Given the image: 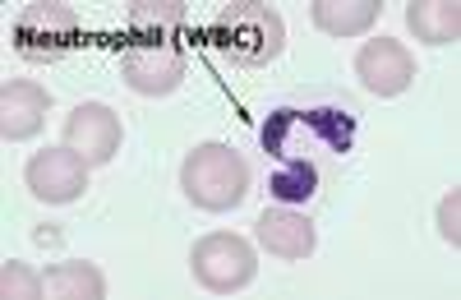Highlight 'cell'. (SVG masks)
<instances>
[{
	"label": "cell",
	"mask_w": 461,
	"mask_h": 300,
	"mask_svg": "<svg viewBox=\"0 0 461 300\" xmlns=\"http://www.w3.org/2000/svg\"><path fill=\"white\" fill-rule=\"evenodd\" d=\"M47 106H51V93L32 79H5V93H0V134L10 143L19 139H32L47 121Z\"/></svg>",
	"instance_id": "8fae6325"
},
{
	"label": "cell",
	"mask_w": 461,
	"mask_h": 300,
	"mask_svg": "<svg viewBox=\"0 0 461 300\" xmlns=\"http://www.w3.org/2000/svg\"><path fill=\"white\" fill-rule=\"evenodd\" d=\"M189 273H194V282L212 295H230V291H245L258 273L254 264V245L230 236V232H212L203 236L194 250H189Z\"/></svg>",
	"instance_id": "277c9868"
},
{
	"label": "cell",
	"mask_w": 461,
	"mask_h": 300,
	"mask_svg": "<svg viewBox=\"0 0 461 300\" xmlns=\"http://www.w3.org/2000/svg\"><path fill=\"white\" fill-rule=\"evenodd\" d=\"M185 69H189V56L180 42H167V47H130L125 60H121V74H125V84L143 97H167L180 88L185 79Z\"/></svg>",
	"instance_id": "ba28073f"
},
{
	"label": "cell",
	"mask_w": 461,
	"mask_h": 300,
	"mask_svg": "<svg viewBox=\"0 0 461 300\" xmlns=\"http://www.w3.org/2000/svg\"><path fill=\"white\" fill-rule=\"evenodd\" d=\"M208 47L226 56L230 65H273L286 47V23L273 5L240 0V5H221L208 23Z\"/></svg>",
	"instance_id": "6da1fadb"
},
{
	"label": "cell",
	"mask_w": 461,
	"mask_h": 300,
	"mask_svg": "<svg viewBox=\"0 0 461 300\" xmlns=\"http://www.w3.org/2000/svg\"><path fill=\"white\" fill-rule=\"evenodd\" d=\"M254 241L273 254V259H286V264H300V259H310L319 236H314V222L304 217L300 208H263L258 222H254Z\"/></svg>",
	"instance_id": "30bf717a"
},
{
	"label": "cell",
	"mask_w": 461,
	"mask_h": 300,
	"mask_svg": "<svg viewBox=\"0 0 461 300\" xmlns=\"http://www.w3.org/2000/svg\"><path fill=\"white\" fill-rule=\"evenodd\" d=\"M60 139H65L69 153H79L88 167H106L115 153H121L125 130H121V116H115L106 102H79L65 116Z\"/></svg>",
	"instance_id": "8992f818"
},
{
	"label": "cell",
	"mask_w": 461,
	"mask_h": 300,
	"mask_svg": "<svg viewBox=\"0 0 461 300\" xmlns=\"http://www.w3.org/2000/svg\"><path fill=\"white\" fill-rule=\"evenodd\" d=\"M461 190H452V195H443V204H438V236L447 241V245H461Z\"/></svg>",
	"instance_id": "ac0fdd59"
},
{
	"label": "cell",
	"mask_w": 461,
	"mask_h": 300,
	"mask_svg": "<svg viewBox=\"0 0 461 300\" xmlns=\"http://www.w3.org/2000/svg\"><path fill=\"white\" fill-rule=\"evenodd\" d=\"M185 23H189V10L180 0H162V5L143 0L130 14V37H134V47H167V42H180Z\"/></svg>",
	"instance_id": "7c38bea8"
},
{
	"label": "cell",
	"mask_w": 461,
	"mask_h": 300,
	"mask_svg": "<svg viewBox=\"0 0 461 300\" xmlns=\"http://www.w3.org/2000/svg\"><path fill=\"white\" fill-rule=\"evenodd\" d=\"M88 171L93 167L60 143V148H42V153H32L28 167H23V180H28L32 199H42V204H74V199H84V190H88Z\"/></svg>",
	"instance_id": "52a82bcc"
},
{
	"label": "cell",
	"mask_w": 461,
	"mask_h": 300,
	"mask_svg": "<svg viewBox=\"0 0 461 300\" xmlns=\"http://www.w3.org/2000/svg\"><path fill=\"white\" fill-rule=\"evenodd\" d=\"M79 47V14L69 5H23L14 14V51L32 65H51Z\"/></svg>",
	"instance_id": "5b68a950"
},
{
	"label": "cell",
	"mask_w": 461,
	"mask_h": 300,
	"mask_svg": "<svg viewBox=\"0 0 461 300\" xmlns=\"http://www.w3.org/2000/svg\"><path fill=\"white\" fill-rule=\"evenodd\" d=\"M356 79L378 97H397L415 84V56L397 37H374L356 51Z\"/></svg>",
	"instance_id": "9c48e42d"
},
{
	"label": "cell",
	"mask_w": 461,
	"mask_h": 300,
	"mask_svg": "<svg viewBox=\"0 0 461 300\" xmlns=\"http://www.w3.org/2000/svg\"><path fill=\"white\" fill-rule=\"evenodd\" d=\"M47 295L56 300H102L106 295V277L88 259H65V264L47 268Z\"/></svg>",
	"instance_id": "9a60e30c"
},
{
	"label": "cell",
	"mask_w": 461,
	"mask_h": 300,
	"mask_svg": "<svg viewBox=\"0 0 461 300\" xmlns=\"http://www.w3.org/2000/svg\"><path fill=\"white\" fill-rule=\"evenodd\" d=\"M42 291H47V277L32 264H23V259H10L5 273H0V295L5 300H37Z\"/></svg>",
	"instance_id": "e0dca14e"
},
{
	"label": "cell",
	"mask_w": 461,
	"mask_h": 300,
	"mask_svg": "<svg viewBox=\"0 0 461 300\" xmlns=\"http://www.w3.org/2000/svg\"><path fill=\"white\" fill-rule=\"evenodd\" d=\"M295 134L319 139L328 153H351L356 148V111H346V106H310V111L304 106H277L258 130L263 153L286 158V143Z\"/></svg>",
	"instance_id": "3957f363"
},
{
	"label": "cell",
	"mask_w": 461,
	"mask_h": 300,
	"mask_svg": "<svg viewBox=\"0 0 461 300\" xmlns=\"http://www.w3.org/2000/svg\"><path fill=\"white\" fill-rule=\"evenodd\" d=\"M267 195L286 208H300L319 195V167L310 158H286L273 176H267Z\"/></svg>",
	"instance_id": "2e32d148"
},
{
	"label": "cell",
	"mask_w": 461,
	"mask_h": 300,
	"mask_svg": "<svg viewBox=\"0 0 461 300\" xmlns=\"http://www.w3.org/2000/svg\"><path fill=\"white\" fill-rule=\"evenodd\" d=\"M180 190L203 213H226L249 195V162L230 143H199L180 167Z\"/></svg>",
	"instance_id": "7a4b0ae2"
},
{
	"label": "cell",
	"mask_w": 461,
	"mask_h": 300,
	"mask_svg": "<svg viewBox=\"0 0 461 300\" xmlns=\"http://www.w3.org/2000/svg\"><path fill=\"white\" fill-rule=\"evenodd\" d=\"M378 0H314V28L328 37H360L378 19Z\"/></svg>",
	"instance_id": "5bb4252c"
},
{
	"label": "cell",
	"mask_w": 461,
	"mask_h": 300,
	"mask_svg": "<svg viewBox=\"0 0 461 300\" xmlns=\"http://www.w3.org/2000/svg\"><path fill=\"white\" fill-rule=\"evenodd\" d=\"M406 28L415 32V42L452 47L461 37V5L456 0H415L406 10Z\"/></svg>",
	"instance_id": "4fadbf2b"
}]
</instances>
